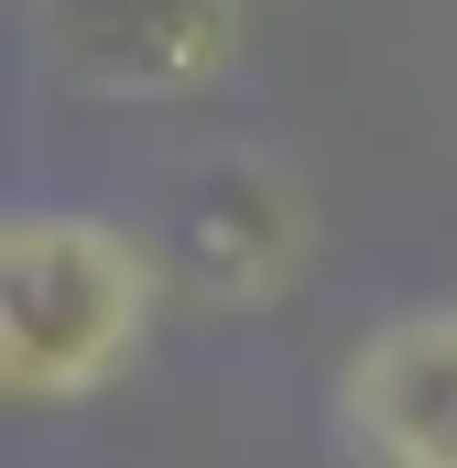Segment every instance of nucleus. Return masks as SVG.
Wrapping results in <instances>:
<instances>
[{"mask_svg": "<svg viewBox=\"0 0 457 468\" xmlns=\"http://www.w3.org/2000/svg\"><path fill=\"white\" fill-rule=\"evenodd\" d=\"M164 316V261L88 207H11L0 218V392L11 414L99 403L142 370Z\"/></svg>", "mask_w": 457, "mask_h": 468, "instance_id": "nucleus-1", "label": "nucleus"}, {"mask_svg": "<svg viewBox=\"0 0 457 468\" xmlns=\"http://www.w3.org/2000/svg\"><path fill=\"white\" fill-rule=\"evenodd\" d=\"M239 22H250V0H33V55L77 99L175 110L228 77Z\"/></svg>", "mask_w": 457, "mask_h": 468, "instance_id": "nucleus-2", "label": "nucleus"}, {"mask_svg": "<svg viewBox=\"0 0 457 468\" xmlns=\"http://www.w3.org/2000/svg\"><path fill=\"white\" fill-rule=\"evenodd\" d=\"M327 414L359 468H457V305L381 316L338 359Z\"/></svg>", "mask_w": 457, "mask_h": 468, "instance_id": "nucleus-3", "label": "nucleus"}, {"mask_svg": "<svg viewBox=\"0 0 457 468\" xmlns=\"http://www.w3.org/2000/svg\"><path fill=\"white\" fill-rule=\"evenodd\" d=\"M305 229H316V207L272 153L207 164L186 186V283H197V305H218V316L283 305L305 283Z\"/></svg>", "mask_w": 457, "mask_h": 468, "instance_id": "nucleus-4", "label": "nucleus"}]
</instances>
